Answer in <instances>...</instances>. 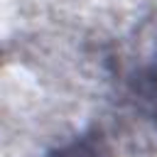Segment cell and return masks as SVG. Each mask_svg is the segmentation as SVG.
I'll use <instances>...</instances> for the list:
<instances>
[{
    "label": "cell",
    "instance_id": "cell-1",
    "mask_svg": "<svg viewBox=\"0 0 157 157\" xmlns=\"http://www.w3.org/2000/svg\"><path fill=\"white\" fill-rule=\"evenodd\" d=\"M44 157H113V150L101 130H86L69 142L54 147Z\"/></svg>",
    "mask_w": 157,
    "mask_h": 157
},
{
    "label": "cell",
    "instance_id": "cell-2",
    "mask_svg": "<svg viewBox=\"0 0 157 157\" xmlns=\"http://www.w3.org/2000/svg\"><path fill=\"white\" fill-rule=\"evenodd\" d=\"M132 93L145 103L147 113L157 120V61H155V64H150L140 76H135Z\"/></svg>",
    "mask_w": 157,
    "mask_h": 157
}]
</instances>
